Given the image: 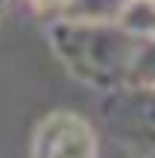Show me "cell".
<instances>
[{
  "label": "cell",
  "instance_id": "cell-6",
  "mask_svg": "<svg viewBox=\"0 0 155 158\" xmlns=\"http://www.w3.org/2000/svg\"><path fill=\"white\" fill-rule=\"evenodd\" d=\"M129 82L155 85V35L141 41V50H138V59H135V68H132Z\"/></svg>",
  "mask_w": 155,
  "mask_h": 158
},
{
  "label": "cell",
  "instance_id": "cell-4",
  "mask_svg": "<svg viewBox=\"0 0 155 158\" xmlns=\"http://www.w3.org/2000/svg\"><path fill=\"white\" fill-rule=\"evenodd\" d=\"M126 0H64L59 15L76 21H117Z\"/></svg>",
  "mask_w": 155,
  "mask_h": 158
},
{
  "label": "cell",
  "instance_id": "cell-5",
  "mask_svg": "<svg viewBox=\"0 0 155 158\" xmlns=\"http://www.w3.org/2000/svg\"><path fill=\"white\" fill-rule=\"evenodd\" d=\"M117 21L138 38L155 35V0H126Z\"/></svg>",
  "mask_w": 155,
  "mask_h": 158
},
{
  "label": "cell",
  "instance_id": "cell-3",
  "mask_svg": "<svg viewBox=\"0 0 155 158\" xmlns=\"http://www.w3.org/2000/svg\"><path fill=\"white\" fill-rule=\"evenodd\" d=\"M29 158H100L97 132L76 111H50L32 132Z\"/></svg>",
  "mask_w": 155,
  "mask_h": 158
},
{
  "label": "cell",
  "instance_id": "cell-8",
  "mask_svg": "<svg viewBox=\"0 0 155 158\" xmlns=\"http://www.w3.org/2000/svg\"><path fill=\"white\" fill-rule=\"evenodd\" d=\"M6 12H9V0H0V23H3Z\"/></svg>",
  "mask_w": 155,
  "mask_h": 158
},
{
  "label": "cell",
  "instance_id": "cell-1",
  "mask_svg": "<svg viewBox=\"0 0 155 158\" xmlns=\"http://www.w3.org/2000/svg\"><path fill=\"white\" fill-rule=\"evenodd\" d=\"M141 41L120 21H76L56 15L47 27V44L76 82L111 91L129 82Z\"/></svg>",
  "mask_w": 155,
  "mask_h": 158
},
{
  "label": "cell",
  "instance_id": "cell-7",
  "mask_svg": "<svg viewBox=\"0 0 155 158\" xmlns=\"http://www.w3.org/2000/svg\"><path fill=\"white\" fill-rule=\"evenodd\" d=\"M29 3H32V9L38 12V15H59L64 0H29Z\"/></svg>",
  "mask_w": 155,
  "mask_h": 158
},
{
  "label": "cell",
  "instance_id": "cell-2",
  "mask_svg": "<svg viewBox=\"0 0 155 158\" xmlns=\"http://www.w3.org/2000/svg\"><path fill=\"white\" fill-rule=\"evenodd\" d=\"M100 123L129 158H155V85L123 82L103 91Z\"/></svg>",
  "mask_w": 155,
  "mask_h": 158
}]
</instances>
